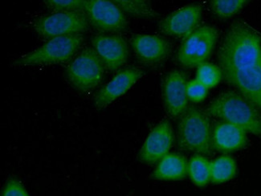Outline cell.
<instances>
[{
	"instance_id": "obj_24",
	"label": "cell",
	"mask_w": 261,
	"mask_h": 196,
	"mask_svg": "<svg viewBox=\"0 0 261 196\" xmlns=\"http://www.w3.org/2000/svg\"><path fill=\"white\" fill-rule=\"evenodd\" d=\"M187 94L188 99L193 103H199L205 100L208 94V89L196 79L188 81Z\"/></svg>"
},
{
	"instance_id": "obj_3",
	"label": "cell",
	"mask_w": 261,
	"mask_h": 196,
	"mask_svg": "<svg viewBox=\"0 0 261 196\" xmlns=\"http://www.w3.org/2000/svg\"><path fill=\"white\" fill-rule=\"evenodd\" d=\"M178 119V146L195 155H210L212 130L209 115L206 111L195 106H189Z\"/></svg>"
},
{
	"instance_id": "obj_21",
	"label": "cell",
	"mask_w": 261,
	"mask_h": 196,
	"mask_svg": "<svg viewBox=\"0 0 261 196\" xmlns=\"http://www.w3.org/2000/svg\"><path fill=\"white\" fill-rule=\"evenodd\" d=\"M248 3L246 0H212L211 11L219 19H230L241 12Z\"/></svg>"
},
{
	"instance_id": "obj_8",
	"label": "cell",
	"mask_w": 261,
	"mask_h": 196,
	"mask_svg": "<svg viewBox=\"0 0 261 196\" xmlns=\"http://www.w3.org/2000/svg\"><path fill=\"white\" fill-rule=\"evenodd\" d=\"M83 11L90 26L99 33L118 34L126 32L129 27L126 15L114 1L85 0Z\"/></svg>"
},
{
	"instance_id": "obj_4",
	"label": "cell",
	"mask_w": 261,
	"mask_h": 196,
	"mask_svg": "<svg viewBox=\"0 0 261 196\" xmlns=\"http://www.w3.org/2000/svg\"><path fill=\"white\" fill-rule=\"evenodd\" d=\"M83 41L82 35L53 38L34 51L15 60L13 64L15 66L29 67L63 64L70 61Z\"/></svg>"
},
{
	"instance_id": "obj_2",
	"label": "cell",
	"mask_w": 261,
	"mask_h": 196,
	"mask_svg": "<svg viewBox=\"0 0 261 196\" xmlns=\"http://www.w3.org/2000/svg\"><path fill=\"white\" fill-rule=\"evenodd\" d=\"M211 117L261 136V111L238 91L227 90L214 98L206 108Z\"/></svg>"
},
{
	"instance_id": "obj_20",
	"label": "cell",
	"mask_w": 261,
	"mask_h": 196,
	"mask_svg": "<svg viewBox=\"0 0 261 196\" xmlns=\"http://www.w3.org/2000/svg\"><path fill=\"white\" fill-rule=\"evenodd\" d=\"M114 3L125 15L132 17L155 19L159 15L146 0H114Z\"/></svg>"
},
{
	"instance_id": "obj_12",
	"label": "cell",
	"mask_w": 261,
	"mask_h": 196,
	"mask_svg": "<svg viewBox=\"0 0 261 196\" xmlns=\"http://www.w3.org/2000/svg\"><path fill=\"white\" fill-rule=\"evenodd\" d=\"M130 45L138 61L146 66L162 64L171 53L170 42L156 35H134L130 39Z\"/></svg>"
},
{
	"instance_id": "obj_25",
	"label": "cell",
	"mask_w": 261,
	"mask_h": 196,
	"mask_svg": "<svg viewBox=\"0 0 261 196\" xmlns=\"http://www.w3.org/2000/svg\"><path fill=\"white\" fill-rule=\"evenodd\" d=\"M1 196H30L23 185L15 179L7 181L3 188Z\"/></svg>"
},
{
	"instance_id": "obj_11",
	"label": "cell",
	"mask_w": 261,
	"mask_h": 196,
	"mask_svg": "<svg viewBox=\"0 0 261 196\" xmlns=\"http://www.w3.org/2000/svg\"><path fill=\"white\" fill-rule=\"evenodd\" d=\"M202 8L199 4H189L169 14L159 23V29L166 36L184 39L199 28Z\"/></svg>"
},
{
	"instance_id": "obj_14",
	"label": "cell",
	"mask_w": 261,
	"mask_h": 196,
	"mask_svg": "<svg viewBox=\"0 0 261 196\" xmlns=\"http://www.w3.org/2000/svg\"><path fill=\"white\" fill-rule=\"evenodd\" d=\"M143 75V71L135 67L120 70L110 82L97 91L94 97L95 106L99 110L107 107L112 102L125 94Z\"/></svg>"
},
{
	"instance_id": "obj_16",
	"label": "cell",
	"mask_w": 261,
	"mask_h": 196,
	"mask_svg": "<svg viewBox=\"0 0 261 196\" xmlns=\"http://www.w3.org/2000/svg\"><path fill=\"white\" fill-rule=\"evenodd\" d=\"M247 144V132L238 126L220 121L216 123L212 129V148L219 152H235L244 149Z\"/></svg>"
},
{
	"instance_id": "obj_22",
	"label": "cell",
	"mask_w": 261,
	"mask_h": 196,
	"mask_svg": "<svg viewBox=\"0 0 261 196\" xmlns=\"http://www.w3.org/2000/svg\"><path fill=\"white\" fill-rule=\"evenodd\" d=\"M223 78V72L220 67L211 63H203L197 68L196 80L207 89L215 88L219 85Z\"/></svg>"
},
{
	"instance_id": "obj_7",
	"label": "cell",
	"mask_w": 261,
	"mask_h": 196,
	"mask_svg": "<svg viewBox=\"0 0 261 196\" xmlns=\"http://www.w3.org/2000/svg\"><path fill=\"white\" fill-rule=\"evenodd\" d=\"M217 29L212 26H200L182 39L177 52V61L185 68L199 67L206 63L217 43Z\"/></svg>"
},
{
	"instance_id": "obj_19",
	"label": "cell",
	"mask_w": 261,
	"mask_h": 196,
	"mask_svg": "<svg viewBox=\"0 0 261 196\" xmlns=\"http://www.w3.org/2000/svg\"><path fill=\"white\" fill-rule=\"evenodd\" d=\"M188 175L197 187H206L211 183L210 161L203 155H193L188 162Z\"/></svg>"
},
{
	"instance_id": "obj_10",
	"label": "cell",
	"mask_w": 261,
	"mask_h": 196,
	"mask_svg": "<svg viewBox=\"0 0 261 196\" xmlns=\"http://www.w3.org/2000/svg\"><path fill=\"white\" fill-rule=\"evenodd\" d=\"M188 77L181 70L167 72L162 81V96L167 114L172 118H178L189 107L187 94Z\"/></svg>"
},
{
	"instance_id": "obj_15",
	"label": "cell",
	"mask_w": 261,
	"mask_h": 196,
	"mask_svg": "<svg viewBox=\"0 0 261 196\" xmlns=\"http://www.w3.org/2000/svg\"><path fill=\"white\" fill-rule=\"evenodd\" d=\"M223 76L261 111V64L245 69L223 72Z\"/></svg>"
},
{
	"instance_id": "obj_18",
	"label": "cell",
	"mask_w": 261,
	"mask_h": 196,
	"mask_svg": "<svg viewBox=\"0 0 261 196\" xmlns=\"http://www.w3.org/2000/svg\"><path fill=\"white\" fill-rule=\"evenodd\" d=\"M235 159L230 155H223L211 162V182L220 184L230 181L237 175Z\"/></svg>"
},
{
	"instance_id": "obj_23",
	"label": "cell",
	"mask_w": 261,
	"mask_h": 196,
	"mask_svg": "<svg viewBox=\"0 0 261 196\" xmlns=\"http://www.w3.org/2000/svg\"><path fill=\"white\" fill-rule=\"evenodd\" d=\"M44 4L53 12H79L84 10L85 0H46Z\"/></svg>"
},
{
	"instance_id": "obj_9",
	"label": "cell",
	"mask_w": 261,
	"mask_h": 196,
	"mask_svg": "<svg viewBox=\"0 0 261 196\" xmlns=\"http://www.w3.org/2000/svg\"><path fill=\"white\" fill-rule=\"evenodd\" d=\"M91 44L110 72L118 71L128 61L129 46L121 35L97 33L92 37Z\"/></svg>"
},
{
	"instance_id": "obj_6",
	"label": "cell",
	"mask_w": 261,
	"mask_h": 196,
	"mask_svg": "<svg viewBox=\"0 0 261 196\" xmlns=\"http://www.w3.org/2000/svg\"><path fill=\"white\" fill-rule=\"evenodd\" d=\"M33 29L43 39L82 35L90 28L87 15L79 12H53L36 18Z\"/></svg>"
},
{
	"instance_id": "obj_17",
	"label": "cell",
	"mask_w": 261,
	"mask_h": 196,
	"mask_svg": "<svg viewBox=\"0 0 261 196\" xmlns=\"http://www.w3.org/2000/svg\"><path fill=\"white\" fill-rule=\"evenodd\" d=\"M188 175V162L178 154H168L158 162L150 177L156 180L177 181Z\"/></svg>"
},
{
	"instance_id": "obj_5",
	"label": "cell",
	"mask_w": 261,
	"mask_h": 196,
	"mask_svg": "<svg viewBox=\"0 0 261 196\" xmlns=\"http://www.w3.org/2000/svg\"><path fill=\"white\" fill-rule=\"evenodd\" d=\"M106 66L93 47L82 49L65 69V78L74 89L87 92L97 88L104 78Z\"/></svg>"
},
{
	"instance_id": "obj_1",
	"label": "cell",
	"mask_w": 261,
	"mask_h": 196,
	"mask_svg": "<svg viewBox=\"0 0 261 196\" xmlns=\"http://www.w3.org/2000/svg\"><path fill=\"white\" fill-rule=\"evenodd\" d=\"M218 61L222 72L261 64V35L246 22L235 21L223 38Z\"/></svg>"
},
{
	"instance_id": "obj_13",
	"label": "cell",
	"mask_w": 261,
	"mask_h": 196,
	"mask_svg": "<svg viewBox=\"0 0 261 196\" xmlns=\"http://www.w3.org/2000/svg\"><path fill=\"white\" fill-rule=\"evenodd\" d=\"M174 142L172 127L167 120L152 129L139 152V159L146 164H154L168 155Z\"/></svg>"
}]
</instances>
